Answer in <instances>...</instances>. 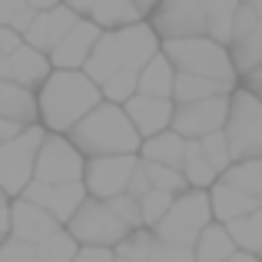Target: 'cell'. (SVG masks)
Returning <instances> with one entry per match:
<instances>
[{
    "label": "cell",
    "instance_id": "e575fe53",
    "mask_svg": "<svg viewBox=\"0 0 262 262\" xmlns=\"http://www.w3.org/2000/svg\"><path fill=\"white\" fill-rule=\"evenodd\" d=\"M106 206H110V212H113V216L120 219V223L126 226L129 232L143 229V223H140V206H136V203H133L129 196H113V199H110Z\"/></svg>",
    "mask_w": 262,
    "mask_h": 262
},
{
    "label": "cell",
    "instance_id": "2e32d148",
    "mask_svg": "<svg viewBox=\"0 0 262 262\" xmlns=\"http://www.w3.org/2000/svg\"><path fill=\"white\" fill-rule=\"evenodd\" d=\"M77 24V17H73L70 10H67L63 4H57V7H50V10H43V13H37L33 17V24L24 30V47H30V50H37V53H50L53 47L60 43V40L67 37V30Z\"/></svg>",
    "mask_w": 262,
    "mask_h": 262
},
{
    "label": "cell",
    "instance_id": "3957f363",
    "mask_svg": "<svg viewBox=\"0 0 262 262\" xmlns=\"http://www.w3.org/2000/svg\"><path fill=\"white\" fill-rule=\"evenodd\" d=\"M83 160H103V156H136L140 149V136L133 133L129 120L123 116L120 106L110 103H96L93 110L80 123H73V129L63 136Z\"/></svg>",
    "mask_w": 262,
    "mask_h": 262
},
{
    "label": "cell",
    "instance_id": "ab89813d",
    "mask_svg": "<svg viewBox=\"0 0 262 262\" xmlns=\"http://www.w3.org/2000/svg\"><path fill=\"white\" fill-rule=\"evenodd\" d=\"M33 17H37V13H33L30 7L24 4V7H20V10H17V13H13V17H10V24H7V27H10L13 33H20V37H24V30H27V27L33 24Z\"/></svg>",
    "mask_w": 262,
    "mask_h": 262
},
{
    "label": "cell",
    "instance_id": "9c48e42d",
    "mask_svg": "<svg viewBox=\"0 0 262 262\" xmlns=\"http://www.w3.org/2000/svg\"><path fill=\"white\" fill-rule=\"evenodd\" d=\"M83 156L63 140V136L47 133L43 143L37 149L33 160V179L30 183H43V186H67V183H80L83 179Z\"/></svg>",
    "mask_w": 262,
    "mask_h": 262
},
{
    "label": "cell",
    "instance_id": "ac0fdd59",
    "mask_svg": "<svg viewBox=\"0 0 262 262\" xmlns=\"http://www.w3.org/2000/svg\"><path fill=\"white\" fill-rule=\"evenodd\" d=\"M7 212H10V236L20 239V243H27V246L43 243L47 236H53V232L60 229L43 209L30 206L27 199H10V203H7Z\"/></svg>",
    "mask_w": 262,
    "mask_h": 262
},
{
    "label": "cell",
    "instance_id": "4fadbf2b",
    "mask_svg": "<svg viewBox=\"0 0 262 262\" xmlns=\"http://www.w3.org/2000/svg\"><path fill=\"white\" fill-rule=\"evenodd\" d=\"M113 43H116V60H120V70L140 73L149 60L160 53V40L149 30L146 20L133 27H123V30H113Z\"/></svg>",
    "mask_w": 262,
    "mask_h": 262
},
{
    "label": "cell",
    "instance_id": "7a4b0ae2",
    "mask_svg": "<svg viewBox=\"0 0 262 262\" xmlns=\"http://www.w3.org/2000/svg\"><path fill=\"white\" fill-rule=\"evenodd\" d=\"M33 100H37V126L43 133L67 136L73 123H80L100 103V90L80 70H50Z\"/></svg>",
    "mask_w": 262,
    "mask_h": 262
},
{
    "label": "cell",
    "instance_id": "7402d4cb",
    "mask_svg": "<svg viewBox=\"0 0 262 262\" xmlns=\"http://www.w3.org/2000/svg\"><path fill=\"white\" fill-rule=\"evenodd\" d=\"M183 143L173 129H163V133L149 136V140L140 143L136 149V160L140 163H153V166H166V169H179V160H183Z\"/></svg>",
    "mask_w": 262,
    "mask_h": 262
},
{
    "label": "cell",
    "instance_id": "7c38bea8",
    "mask_svg": "<svg viewBox=\"0 0 262 262\" xmlns=\"http://www.w3.org/2000/svg\"><path fill=\"white\" fill-rule=\"evenodd\" d=\"M17 199H27L30 206L43 209L53 223L63 229L67 219L77 212V206L86 199L83 183H67V186H43V183H27V189L20 192Z\"/></svg>",
    "mask_w": 262,
    "mask_h": 262
},
{
    "label": "cell",
    "instance_id": "52a82bcc",
    "mask_svg": "<svg viewBox=\"0 0 262 262\" xmlns=\"http://www.w3.org/2000/svg\"><path fill=\"white\" fill-rule=\"evenodd\" d=\"M43 136L47 133L40 126H24L10 143L0 146V192H4L7 203L17 199L33 179V160H37Z\"/></svg>",
    "mask_w": 262,
    "mask_h": 262
},
{
    "label": "cell",
    "instance_id": "ba28073f",
    "mask_svg": "<svg viewBox=\"0 0 262 262\" xmlns=\"http://www.w3.org/2000/svg\"><path fill=\"white\" fill-rule=\"evenodd\" d=\"M63 232L73 239L77 246H93V249H113L116 243H120L123 236H126V226L120 223V219L110 212L106 203H100V199H83V203L77 206V212H73L70 219H67Z\"/></svg>",
    "mask_w": 262,
    "mask_h": 262
},
{
    "label": "cell",
    "instance_id": "bcb514c9",
    "mask_svg": "<svg viewBox=\"0 0 262 262\" xmlns=\"http://www.w3.org/2000/svg\"><path fill=\"white\" fill-rule=\"evenodd\" d=\"M10 236V212H7V206H0V243Z\"/></svg>",
    "mask_w": 262,
    "mask_h": 262
},
{
    "label": "cell",
    "instance_id": "8992f818",
    "mask_svg": "<svg viewBox=\"0 0 262 262\" xmlns=\"http://www.w3.org/2000/svg\"><path fill=\"white\" fill-rule=\"evenodd\" d=\"M209 223H212V216H209V199H206V192L203 189H186L173 199L166 216L153 226V239L156 243L192 249V243L199 239V232Z\"/></svg>",
    "mask_w": 262,
    "mask_h": 262
},
{
    "label": "cell",
    "instance_id": "c3c4849f",
    "mask_svg": "<svg viewBox=\"0 0 262 262\" xmlns=\"http://www.w3.org/2000/svg\"><path fill=\"white\" fill-rule=\"evenodd\" d=\"M229 262H259V259H256V256H243V252H236Z\"/></svg>",
    "mask_w": 262,
    "mask_h": 262
},
{
    "label": "cell",
    "instance_id": "4316f807",
    "mask_svg": "<svg viewBox=\"0 0 262 262\" xmlns=\"http://www.w3.org/2000/svg\"><path fill=\"white\" fill-rule=\"evenodd\" d=\"M223 229H226V236H229V243H232L236 252L259 259V249H262V209L232 219V223H226Z\"/></svg>",
    "mask_w": 262,
    "mask_h": 262
},
{
    "label": "cell",
    "instance_id": "60d3db41",
    "mask_svg": "<svg viewBox=\"0 0 262 262\" xmlns=\"http://www.w3.org/2000/svg\"><path fill=\"white\" fill-rule=\"evenodd\" d=\"M20 43H24V40H20V33H13L10 27H0V60L10 57V53L17 50Z\"/></svg>",
    "mask_w": 262,
    "mask_h": 262
},
{
    "label": "cell",
    "instance_id": "681fc988",
    "mask_svg": "<svg viewBox=\"0 0 262 262\" xmlns=\"http://www.w3.org/2000/svg\"><path fill=\"white\" fill-rule=\"evenodd\" d=\"M0 206H7V199H4V192H0Z\"/></svg>",
    "mask_w": 262,
    "mask_h": 262
},
{
    "label": "cell",
    "instance_id": "f907efd6",
    "mask_svg": "<svg viewBox=\"0 0 262 262\" xmlns=\"http://www.w3.org/2000/svg\"><path fill=\"white\" fill-rule=\"evenodd\" d=\"M113 262H120V259H113Z\"/></svg>",
    "mask_w": 262,
    "mask_h": 262
},
{
    "label": "cell",
    "instance_id": "e0dca14e",
    "mask_svg": "<svg viewBox=\"0 0 262 262\" xmlns=\"http://www.w3.org/2000/svg\"><path fill=\"white\" fill-rule=\"evenodd\" d=\"M120 110L129 120L133 133L140 136V143L163 133V129H169V116H173V103L169 100H153V96H140V93L129 96Z\"/></svg>",
    "mask_w": 262,
    "mask_h": 262
},
{
    "label": "cell",
    "instance_id": "9a60e30c",
    "mask_svg": "<svg viewBox=\"0 0 262 262\" xmlns=\"http://www.w3.org/2000/svg\"><path fill=\"white\" fill-rule=\"evenodd\" d=\"M100 40V30H96L90 20H77V24L67 30V37L47 53L50 60V70H83L93 43Z\"/></svg>",
    "mask_w": 262,
    "mask_h": 262
},
{
    "label": "cell",
    "instance_id": "5b68a950",
    "mask_svg": "<svg viewBox=\"0 0 262 262\" xmlns=\"http://www.w3.org/2000/svg\"><path fill=\"white\" fill-rule=\"evenodd\" d=\"M219 133L226 140V149H229L232 163L259 160L262 156V103H259V96L246 93L243 86L232 90L226 123Z\"/></svg>",
    "mask_w": 262,
    "mask_h": 262
},
{
    "label": "cell",
    "instance_id": "d6986e66",
    "mask_svg": "<svg viewBox=\"0 0 262 262\" xmlns=\"http://www.w3.org/2000/svg\"><path fill=\"white\" fill-rule=\"evenodd\" d=\"M206 199H209V216L216 226H226L239 216H249V212H259L262 209V199H252V196H243V192L229 189L223 183H212L206 189Z\"/></svg>",
    "mask_w": 262,
    "mask_h": 262
},
{
    "label": "cell",
    "instance_id": "603a6c76",
    "mask_svg": "<svg viewBox=\"0 0 262 262\" xmlns=\"http://www.w3.org/2000/svg\"><path fill=\"white\" fill-rule=\"evenodd\" d=\"M0 120L17 123V126H37V100L30 90L0 80Z\"/></svg>",
    "mask_w": 262,
    "mask_h": 262
},
{
    "label": "cell",
    "instance_id": "74e56055",
    "mask_svg": "<svg viewBox=\"0 0 262 262\" xmlns=\"http://www.w3.org/2000/svg\"><path fill=\"white\" fill-rule=\"evenodd\" d=\"M149 192V183H146V173H143V166H140V160H136V169H133V176H129V183H126V192L123 196H129L133 203H140L143 196Z\"/></svg>",
    "mask_w": 262,
    "mask_h": 262
},
{
    "label": "cell",
    "instance_id": "ffe728a7",
    "mask_svg": "<svg viewBox=\"0 0 262 262\" xmlns=\"http://www.w3.org/2000/svg\"><path fill=\"white\" fill-rule=\"evenodd\" d=\"M226 53H229L236 80L246 77V73H252V70H259L262 67V24L249 27V30H243V33H232L229 43H226Z\"/></svg>",
    "mask_w": 262,
    "mask_h": 262
},
{
    "label": "cell",
    "instance_id": "836d02e7",
    "mask_svg": "<svg viewBox=\"0 0 262 262\" xmlns=\"http://www.w3.org/2000/svg\"><path fill=\"white\" fill-rule=\"evenodd\" d=\"M199 143V153H203V160L209 163V169L212 173H223L226 166H229V149H226V140H223V133H209V136H203V140H196Z\"/></svg>",
    "mask_w": 262,
    "mask_h": 262
},
{
    "label": "cell",
    "instance_id": "d590c367",
    "mask_svg": "<svg viewBox=\"0 0 262 262\" xmlns=\"http://www.w3.org/2000/svg\"><path fill=\"white\" fill-rule=\"evenodd\" d=\"M146 262H196L192 259V249H183V246H169V243H156L149 246V259Z\"/></svg>",
    "mask_w": 262,
    "mask_h": 262
},
{
    "label": "cell",
    "instance_id": "f1b7e54d",
    "mask_svg": "<svg viewBox=\"0 0 262 262\" xmlns=\"http://www.w3.org/2000/svg\"><path fill=\"white\" fill-rule=\"evenodd\" d=\"M80 246L73 243L70 236H67L63 229H57L53 236H47L43 243L33 246V252H37V262H73Z\"/></svg>",
    "mask_w": 262,
    "mask_h": 262
},
{
    "label": "cell",
    "instance_id": "f35d334b",
    "mask_svg": "<svg viewBox=\"0 0 262 262\" xmlns=\"http://www.w3.org/2000/svg\"><path fill=\"white\" fill-rule=\"evenodd\" d=\"M73 262H113V249H93V246H80Z\"/></svg>",
    "mask_w": 262,
    "mask_h": 262
},
{
    "label": "cell",
    "instance_id": "484cf974",
    "mask_svg": "<svg viewBox=\"0 0 262 262\" xmlns=\"http://www.w3.org/2000/svg\"><path fill=\"white\" fill-rule=\"evenodd\" d=\"M216 183L229 186V189L243 192V196L262 199V160H243V163H229L223 173L216 176Z\"/></svg>",
    "mask_w": 262,
    "mask_h": 262
},
{
    "label": "cell",
    "instance_id": "cb8c5ba5",
    "mask_svg": "<svg viewBox=\"0 0 262 262\" xmlns=\"http://www.w3.org/2000/svg\"><path fill=\"white\" fill-rule=\"evenodd\" d=\"M173 80H176V70L169 67V60L163 57V53H156V57L136 73V93L140 96H153V100H169Z\"/></svg>",
    "mask_w": 262,
    "mask_h": 262
},
{
    "label": "cell",
    "instance_id": "b9f144b4",
    "mask_svg": "<svg viewBox=\"0 0 262 262\" xmlns=\"http://www.w3.org/2000/svg\"><path fill=\"white\" fill-rule=\"evenodd\" d=\"M60 4H63L67 10H70L73 17H77V20H86V13H90V4H93V0H60Z\"/></svg>",
    "mask_w": 262,
    "mask_h": 262
},
{
    "label": "cell",
    "instance_id": "44dd1931",
    "mask_svg": "<svg viewBox=\"0 0 262 262\" xmlns=\"http://www.w3.org/2000/svg\"><path fill=\"white\" fill-rule=\"evenodd\" d=\"M86 20L100 33H113V30H123V27L140 24L143 17H140V10H136L129 0H93Z\"/></svg>",
    "mask_w": 262,
    "mask_h": 262
},
{
    "label": "cell",
    "instance_id": "8d00e7d4",
    "mask_svg": "<svg viewBox=\"0 0 262 262\" xmlns=\"http://www.w3.org/2000/svg\"><path fill=\"white\" fill-rule=\"evenodd\" d=\"M0 262H37V252H33V246L7 236L4 243H0Z\"/></svg>",
    "mask_w": 262,
    "mask_h": 262
},
{
    "label": "cell",
    "instance_id": "4dcf8cb0",
    "mask_svg": "<svg viewBox=\"0 0 262 262\" xmlns=\"http://www.w3.org/2000/svg\"><path fill=\"white\" fill-rule=\"evenodd\" d=\"M96 90H100V100L103 103H110V106H123L129 96H136V73L116 70L106 83H100Z\"/></svg>",
    "mask_w": 262,
    "mask_h": 262
},
{
    "label": "cell",
    "instance_id": "277c9868",
    "mask_svg": "<svg viewBox=\"0 0 262 262\" xmlns=\"http://www.w3.org/2000/svg\"><path fill=\"white\" fill-rule=\"evenodd\" d=\"M160 53L169 60V67H173L176 73H186V77H203V80H216V83H226V86H239L226 47L212 43V40H206V37L163 40V43H160Z\"/></svg>",
    "mask_w": 262,
    "mask_h": 262
},
{
    "label": "cell",
    "instance_id": "7bdbcfd3",
    "mask_svg": "<svg viewBox=\"0 0 262 262\" xmlns=\"http://www.w3.org/2000/svg\"><path fill=\"white\" fill-rule=\"evenodd\" d=\"M24 7V0H0V27L10 24V17Z\"/></svg>",
    "mask_w": 262,
    "mask_h": 262
},
{
    "label": "cell",
    "instance_id": "8fae6325",
    "mask_svg": "<svg viewBox=\"0 0 262 262\" xmlns=\"http://www.w3.org/2000/svg\"><path fill=\"white\" fill-rule=\"evenodd\" d=\"M226 110H229V96H212V100H199V103H183V106H173L169 129H173L179 140H203V136L223 129Z\"/></svg>",
    "mask_w": 262,
    "mask_h": 262
},
{
    "label": "cell",
    "instance_id": "83f0119b",
    "mask_svg": "<svg viewBox=\"0 0 262 262\" xmlns=\"http://www.w3.org/2000/svg\"><path fill=\"white\" fill-rule=\"evenodd\" d=\"M232 256H236V249H232L226 229L216 223H209L199 232V239L192 243V259L196 262H229Z\"/></svg>",
    "mask_w": 262,
    "mask_h": 262
},
{
    "label": "cell",
    "instance_id": "ee69618b",
    "mask_svg": "<svg viewBox=\"0 0 262 262\" xmlns=\"http://www.w3.org/2000/svg\"><path fill=\"white\" fill-rule=\"evenodd\" d=\"M20 129H24V126H17V123H7V120H0V146H4V143H10L13 136L20 133Z\"/></svg>",
    "mask_w": 262,
    "mask_h": 262
},
{
    "label": "cell",
    "instance_id": "1f68e13d",
    "mask_svg": "<svg viewBox=\"0 0 262 262\" xmlns=\"http://www.w3.org/2000/svg\"><path fill=\"white\" fill-rule=\"evenodd\" d=\"M173 199H176V196H169V192H156V189H149L146 196H143L140 203H136V206H140V223H143V229L153 232V226H156V223H160V219L169 212Z\"/></svg>",
    "mask_w": 262,
    "mask_h": 262
},
{
    "label": "cell",
    "instance_id": "f6af8a7d",
    "mask_svg": "<svg viewBox=\"0 0 262 262\" xmlns=\"http://www.w3.org/2000/svg\"><path fill=\"white\" fill-rule=\"evenodd\" d=\"M27 7H30L33 13H43V10H50V7H57L60 0H24Z\"/></svg>",
    "mask_w": 262,
    "mask_h": 262
},
{
    "label": "cell",
    "instance_id": "d4e9b609",
    "mask_svg": "<svg viewBox=\"0 0 262 262\" xmlns=\"http://www.w3.org/2000/svg\"><path fill=\"white\" fill-rule=\"evenodd\" d=\"M232 90H236V86L216 83V80H203V77H186V73H176L169 103H173V106H183V103H199V100H212V96H229Z\"/></svg>",
    "mask_w": 262,
    "mask_h": 262
},
{
    "label": "cell",
    "instance_id": "f546056e",
    "mask_svg": "<svg viewBox=\"0 0 262 262\" xmlns=\"http://www.w3.org/2000/svg\"><path fill=\"white\" fill-rule=\"evenodd\" d=\"M149 246H153V232L149 229L126 232V236L113 246V259H120V262H146L149 259Z\"/></svg>",
    "mask_w": 262,
    "mask_h": 262
},
{
    "label": "cell",
    "instance_id": "7dc6e473",
    "mask_svg": "<svg viewBox=\"0 0 262 262\" xmlns=\"http://www.w3.org/2000/svg\"><path fill=\"white\" fill-rule=\"evenodd\" d=\"M129 4H133L136 10H140V17H149V10H153V7L160 4V0H129Z\"/></svg>",
    "mask_w": 262,
    "mask_h": 262
},
{
    "label": "cell",
    "instance_id": "6da1fadb",
    "mask_svg": "<svg viewBox=\"0 0 262 262\" xmlns=\"http://www.w3.org/2000/svg\"><path fill=\"white\" fill-rule=\"evenodd\" d=\"M239 0H160L149 10V30L156 40H189L206 37L212 43L226 47L232 30Z\"/></svg>",
    "mask_w": 262,
    "mask_h": 262
},
{
    "label": "cell",
    "instance_id": "30bf717a",
    "mask_svg": "<svg viewBox=\"0 0 262 262\" xmlns=\"http://www.w3.org/2000/svg\"><path fill=\"white\" fill-rule=\"evenodd\" d=\"M136 169V156H103V160H86L83 163V192L90 199L110 203L113 196L126 192V183Z\"/></svg>",
    "mask_w": 262,
    "mask_h": 262
},
{
    "label": "cell",
    "instance_id": "d6a6232c",
    "mask_svg": "<svg viewBox=\"0 0 262 262\" xmlns=\"http://www.w3.org/2000/svg\"><path fill=\"white\" fill-rule=\"evenodd\" d=\"M140 166H143V173H146L149 189H156V192H169V196H179V192H186V183H183V176H179V169L153 166V163H140Z\"/></svg>",
    "mask_w": 262,
    "mask_h": 262
},
{
    "label": "cell",
    "instance_id": "5bb4252c",
    "mask_svg": "<svg viewBox=\"0 0 262 262\" xmlns=\"http://www.w3.org/2000/svg\"><path fill=\"white\" fill-rule=\"evenodd\" d=\"M47 77H50V60H47L43 53L30 50V47H24V43H20L10 57L0 60V80L20 86V90L37 93L40 83H43Z\"/></svg>",
    "mask_w": 262,
    "mask_h": 262
}]
</instances>
